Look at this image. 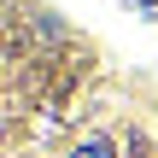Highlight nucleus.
<instances>
[{"label":"nucleus","instance_id":"1","mask_svg":"<svg viewBox=\"0 0 158 158\" xmlns=\"http://www.w3.org/2000/svg\"><path fill=\"white\" fill-rule=\"evenodd\" d=\"M129 6H135L141 18H152V23H158V0H129Z\"/></svg>","mask_w":158,"mask_h":158}]
</instances>
